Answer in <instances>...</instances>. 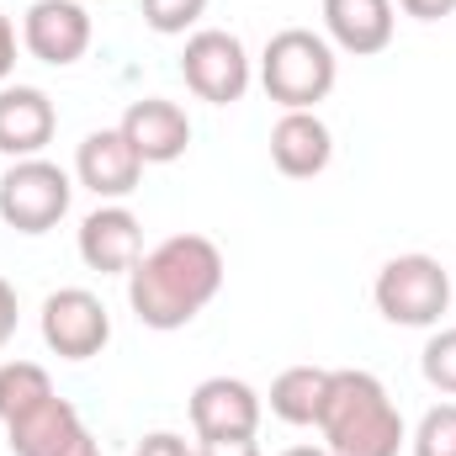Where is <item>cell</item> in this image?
<instances>
[{
  "mask_svg": "<svg viewBox=\"0 0 456 456\" xmlns=\"http://www.w3.org/2000/svg\"><path fill=\"white\" fill-rule=\"evenodd\" d=\"M143 181V159L133 154V143L122 138V127H96L80 138L75 149V186H86L102 202H122L133 197Z\"/></svg>",
  "mask_w": 456,
  "mask_h": 456,
  "instance_id": "10",
  "label": "cell"
},
{
  "mask_svg": "<svg viewBox=\"0 0 456 456\" xmlns=\"http://www.w3.org/2000/svg\"><path fill=\"white\" fill-rule=\"evenodd\" d=\"M59 133V107L37 86H0V154L5 159H37Z\"/></svg>",
  "mask_w": 456,
  "mask_h": 456,
  "instance_id": "13",
  "label": "cell"
},
{
  "mask_svg": "<svg viewBox=\"0 0 456 456\" xmlns=\"http://www.w3.org/2000/svg\"><path fill=\"white\" fill-rule=\"evenodd\" d=\"M133 456H197V446L186 441V436H175V430H154V436H143Z\"/></svg>",
  "mask_w": 456,
  "mask_h": 456,
  "instance_id": "22",
  "label": "cell"
},
{
  "mask_svg": "<svg viewBox=\"0 0 456 456\" xmlns=\"http://www.w3.org/2000/svg\"><path fill=\"white\" fill-rule=\"evenodd\" d=\"M69 456H102V441H96V436H86V441H80Z\"/></svg>",
  "mask_w": 456,
  "mask_h": 456,
  "instance_id": "27",
  "label": "cell"
},
{
  "mask_svg": "<svg viewBox=\"0 0 456 456\" xmlns=\"http://www.w3.org/2000/svg\"><path fill=\"white\" fill-rule=\"evenodd\" d=\"M340 80V53L324 32L314 27H281L271 32L260 53V86L281 112H319Z\"/></svg>",
  "mask_w": 456,
  "mask_h": 456,
  "instance_id": "3",
  "label": "cell"
},
{
  "mask_svg": "<svg viewBox=\"0 0 456 456\" xmlns=\"http://www.w3.org/2000/svg\"><path fill=\"white\" fill-rule=\"evenodd\" d=\"M265 398L244 377H208L191 387V430L197 441H249L260 436Z\"/></svg>",
  "mask_w": 456,
  "mask_h": 456,
  "instance_id": "9",
  "label": "cell"
},
{
  "mask_svg": "<svg viewBox=\"0 0 456 456\" xmlns=\"http://www.w3.org/2000/svg\"><path fill=\"white\" fill-rule=\"evenodd\" d=\"M75 202V175L53 159H11L0 175V224L16 233H48L69 218Z\"/></svg>",
  "mask_w": 456,
  "mask_h": 456,
  "instance_id": "5",
  "label": "cell"
},
{
  "mask_svg": "<svg viewBox=\"0 0 456 456\" xmlns=\"http://www.w3.org/2000/svg\"><path fill=\"white\" fill-rule=\"evenodd\" d=\"M335 159V133L319 112H281L271 127V165L287 181H314Z\"/></svg>",
  "mask_w": 456,
  "mask_h": 456,
  "instance_id": "14",
  "label": "cell"
},
{
  "mask_svg": "<svg viewBox=\"0 0 456 456\" xmlns=\"http://www.w3.org/2000/svg\"><path fill=\"white\" fill-rule=\"evenodd\" d=\"M86 436H91V430H86L80 409H75L69 398H59V393H53L48 403L27 409L21 419L5 425V446H11V456H69Z\"/></svg>",
  "mask_w": 456,
  "mask_h": 456,
  "instance_id": "16",
  "label": "cell"
},
{
  "mask_svg": "<svg viewBox=\"0 0 456 456\" xmlns=\"http://www.w3.org/2000/svg\"><path fill=\"white\" fill-rule=\"evenodd\" d=\"M37 324H43V345L59 361H91L112 340V314H107V303L91 287H59V292H48Z\"/></svg>",
  "mask_w": 456,
  "mask_h": 456,
  "instance_id": "7",
  "label": "cell"
},
{
  "mask_svg": "<svg viewBox=\"0 0 456 456\" xmlns=\"http://www.w3.org/2000/svg\"><path fill=\"white\" fill-rule=\"evenodd\" d=\"M197 456H260V441H197Z\"/></svg>",
  "mask_w": 456,
  "mask_h": 456,
  "instance_id": "25",
  "label": "cell"
},
{
  "mask_svg": "<svg viewBox=\"0 0 456 456\" xmlns=\"http://www.w3.org/2000/svg\"><path fill=\"white\" fill-rule=\"evenodd\" d=\"M11 69H16V27H11V16L0 11V86L11 80Z\"/></svg>",
  "mask_w": 456,
  "mask_h": 456,
  "instance_id": "26",
  "label": "cell"
},
{
  "mask_svg": "<svg viewBox=\"0 0 456 456\" xmlns=\"http://www.w3.org/2000/svg\"><path fill=\"white\" fill-rule=\"evenodd\" d=\"M371 303L398 330H441L452 308V276L436 255H393L371 281Z\"/></svg>",
  "mask_w": 456,
  "mask_h": 456,
  "instance_id": "4",
  "label": "cell"
},
{
  "mask_svg": "<svg viewBox=\"0 0 456 456\" xmlns=\"http://www.w3.org/2000/svg\"><path fill=\"white\" fill-rule=\"evenodd\" d=\"M16 319H21V303H16V287L0 276V345L16 335Z\"/></svg>",
  "mask_w": 456,
  "mask_h": 456,
  "instance_id": "24",
  "label": "cell"
},
{
  "mask_svg": "<svg viewBox=\"0 0 456 456\" xmlns=\"http://www.w3.org/2000/svg\"><path fill=\"white\" fill-rule=\"evenodd\" d=\"M181 80L197 102L208 107H233L244 102V91L255 86V59L244 53V43L224 27H197L181 48Z\"/></svg>",
  "mask_w": 456,
  "mask_h": 456,
  "instance_id": "6",
  "label": "cell"
},
{
  "mask_svg": "<svg viewBox=\"0 0 456 456\" xmlns=\"http://www.w3.org/2000/svg\"><path fill=\"white\" fill-rule=\"evenodd\" d=\"M48 398H53L48 366H37V361H5V366H0V425L21 419L27 409H37V403H48Z\"/></svg>",
  "mask_w": 456,
  "mask_h": 456,
  "instance_id": "18",
  "label": "cell"
},
{
  "mask_svg": "<svg viewBox=\"0 0 456 456\" xmlns=\"http://www.w3.org/2000/svg\"><path fill=\"white\" fill-rule=\"evenodd\" d=\"M419 371H425V382L436 387V393H446L456 398V330H436L425 350H419Z\"/></svg>",
  "mask_w": 456,
  "mask_h": 456,
  "instance_id": "21",
  "label": "cell"
},
{
  "mask_svg": "<svg viewBox=\"0 0 456 456\" xmlns=\"http://www.w3.org/2000/svg\"><path fill=\"white\" fill-rule=\"evenodd\" d=\"M75 249H80V260H86L91 271H102V276H127V271L138 265V255H143V224H138L133 208L102 202L96 213L80 218Z\"/></svg>",
  "mask_w": 456,
  "mask_h": 456,
  "instance_id": "11",
  "label": "cell"
},
{
  "mask_svg": "<svg viewBox=\"0 0 456 456\" xmlns=\"http://www.w3.org/2000/svg\"><path fill=\"white\" fill-rule=\"evenodd\" d=\"M122 138L133 143V154L143 165H175L186 149H191V117L181 102H165V96H143L122 112Z\"/></svg>",
  "mask_w": 456,
  "mask_h": 456,
  "instance_id": "12",
  "label": "cell"
},
{
  "mask_svg": "<svg viewBox=\"0 0 456 456\" xmlns=\"http://www.w3.org/2000/svg\"><path fill=\"white\" fill-rule=\"evenodd\" d=\"M409 452L414 456H456V403L425 409V419L409 436Z\"/></svg>",
  "mask_w": 456,
  "mask_h": 456,
  "instance_id": "20",
  "label": "cell"
},
{
  "mask_svg": "<svg viewBox=\"0 0 456 456\" xmlns=\"http://www.w3.org/2000/svg\"><path fill=\"white\" fill-rule=\"evenodd\" d=\"M208 16V0H143V27L159 37H191Z\"/></svg>",
  "mask_w": 456,
  "mask_h": 456,
  "instance_id": "19",
  "label": "cell"
},
{
  "mask_svg": "<svg viewBox=\"0 0 456 456\" xmlns=\"http://www.w3.org/2000/svg\"><path fill=\"white\" fill-rule=\"evenodd\" d=\"M403 16H414V21H446L456 16V0H393Z\"/></svg>",
  "mask_w": 456,
  "mask_h": 456,
  "instance_id": "23",
  "label": "cell"
},
{
  "mask_svg": "<svg viewBox=\"0 0 456 456\" xmlns=\"http://www.w3.org/2000/svg\"><path fill=\"white\" fill-rule=\"evenodd\" d=\"M281 456H330V452H324V446H287Z\"/></svg>",
  "mask_w": 456,
  "mask_h": 456,
  "instance_id": "28",
  "label": "cell"
},
{
  "mask_svg": "<svg viewBox=\"0 0 456 456\" xmlns=\"http://www.w3.org/2000/svg\"><path fill=\"white\" fill-rule=\"evenodd\" d=\"M398 32V5L393 0H324V37L335 53L371 59L393 43Z\"/></svg>",
  "mask_w": 456,
  "mask_h": 456,
  "instance_id": "15",
  "label": "cell"
},
{
  "mask_svg": "<svg viewBox=\"0 0 456 456\" xmlns=\"http://www.w3.org/2000/svg\"><path fill=\"white\" fill-rule=\"evenodd\" d=\"M224 249L208 233H170L138 255L127 271V308L143 330H186L218 292H224Z\"/></svg>",
  "mask_w": 456,
  "mask_h": 456,
  "instance_id": "1",
  "label": "cell"
},
{
  "mask_svg": "<svg viewBox=\"0 0 456 456\" xmlns=\"http://www.w3.org/2000/svg\"><path fill=\"white\" fill-rule=\"evenodd\" d=\"M324 393H330V366H287V371L271 382L265 403H271V414H276L281 425H297V430L314 425V430H319Z\"/></svg>",
  "mask_w": 456,
  "mask_h": 456,
  "instance_id": "17",
  "label": "cell"
},
{
  "mask_svg": "<svg viewBox=\"0 0 456 456\" xmlns=\"http://www.w3.org/2000/svg\"><path fill=\"white\" fill-rule=\"evenodd\" d=\"M91 37H96V27L80 0H32L21 16V48L53 69L80 64L91 53Z\"/></svg>",
  "mask_w": 456,
  "mask_h": 456,
  "instance_id": "8",
  "label": "cell"
},
{
  "mask_svg": "<svg viewBox=\"0 0 456 456\" xmlns=\"http://www.w3.org/2000/svg\"><path fill=\"white\" fill-rule=\"evenodd\" d=\"M319 436L330 456H398L409 446L403 414L393 403V393L382 387V377L340 366L330 371V393L319 409Z\"/></svg>",
  "mask_w": 456,
  "mask_h": 456,
  "instance_id": "2",
  "label": "cell"
}]
</instances>
